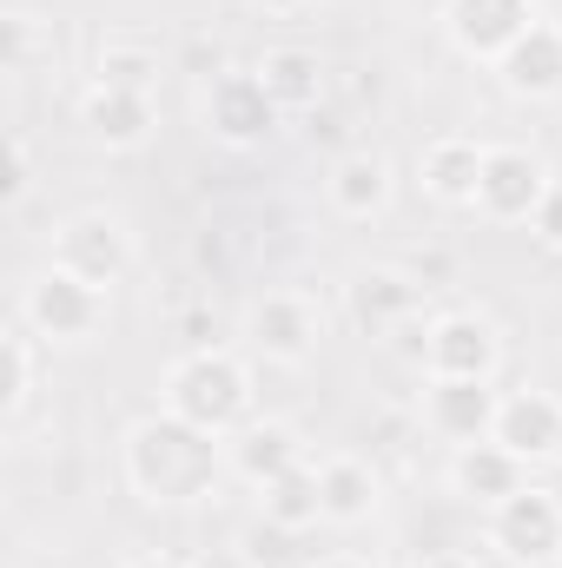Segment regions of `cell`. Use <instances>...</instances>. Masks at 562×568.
<instances>
[{"instance_id":"ba28073f","label":"cell","mask_w":562,"mask_h":568,"mask_svg":"<svg viewBox=\"0 0 562 568\" xmlns=\"http://www.w3.org/2000/svg\"><path fill=\"white\" fill-rule=\"evenodd\" d=\"M199 126L219 145H232V152H252V145H265L284 126V113L252 67H225V73H212L205 93H199Z\"/></svg>"},{"instance_id":"5bb4252c","label":"cell","mask_w":562,"mask_h":568,"mask_svg":"<svg viewBox=\"0 0 562 568\" xmlns=\"http://www.w3.org/2000/svg\"><path fill=\"white\" fill-rule=\"evenodd\" d=\"M523 483H536V469L530 463H516L496 436L490 443H463V449H450V463H443V489L463 503V509H476V516H490L503 496H516Z\"/></svg>"},{"instance_id":"d6986e66","label":"cell","mask_w":562,"mask_h":568,"mask_svg":"<svg viewBox=\"0 0 562 568\" xmlns=\"http://www.w3.org/2000/svg\"><path fill=\"white\" fill-rule=\"evenodd\" d=\"M496 80H503V93L510 100H530V106H550V100H562V27L543 13L496 67H490Z\"/></svg>"},{"instance_id":"836d02e7","label":"cell","mask_w":562,"mask_h":568,"mask_svg":"<svg viewBox=\"0 0 562 568\" xmlns=\"http://www.w3.org/2000/svg\"><path fill=\"white\" fill-rule=\"evenodd\" d=\"M543 483H550V496L562 503V463H556V469H543Z\"/></svg>"},{"instance_id":"44dd1931","label":"cell","mask_w":562,"mask_h":568,"mask_svg":"<svg viewBox=\"0 0 562 568\" xmlns=\"http://www.w3.org/2000/svg\"><path fill=\"white\" fill-rule=\"evenodd\" d=\"M252 73L265 80V93L279 100L284 120H291V113H311V106L324 100V87H331V73H324V60H318L311 47H265Z\"/></svg>"},{"instance_id":"83f0119b","label":"cell","mask_w":562,"mask_h":568,"mask_svg":"<svg viewBox=\"0 0 562 568\" xmlns=\"http://www.w3.org/2000/svg\"><path fill=\"white\" fill-rule=\"evenodd\" d=\"M530 232H536V245H543V252H562V179H556V192L543 199V212L530 219Z\"/></svg>"},{"instance_id":"7402d4cb","label":"cell","mask_w":562,"mask_h":568,"mask_svg":"<svg viewBox=\"0 0 562 568\" xmlns=\"http://www.w3.org/2000/svg\"><path fill=\"white\" fill-rule=\"evenodd\" d=\"M40 337L13 317L7 324V337H0V357H7V390H0V424H7V443L20 436L27 424V410H33V397H40Z\"/></svg>"},{"instance_id":"8992f818","label":"cell","mask_w":562,"mask_h":568,"mask_svg":"<svg viewBox=\"0 0 562 568\" xmlns=\"http://www.w3.org/2000/svg\"><path fill=\"white\" fill-rule=\"evenodd\" d=\"M556 192V172L536 145H516V140H490L483 152V179H476V219L483 225H530L543 212V199Z\"/></svg>"},{"instance_id":"3957f363","label":"cell","mask_w":562,"mask_h":568,"mask_svg":"<svg viewBox=\"0 0 562 568\" xmlns=\"http://www.w3.org/2000/svg\"><path fill=\"white\" fill-rule=\"evenodd\" d=\"M107 317H113V291L73 278V272H60V265H40L33 278L20 284V324H27L47 351H80V344H93V337L107 331Z\"/></svg>"},{"instance_id":"1f68e13d","label":"cell","mask_w":562,"mask_h":568,"mask_svg":"<svg viewBox=\"0 0 562 568\" xmlns=\"http://www.w3.org/2000/svg\"><path fill=\"white\" fill-rule=\"evenodd\" d=\"M311 568H378L371 556H351V549H338V556H318Z\"/></svg>"},{"instance_id":"2e32d148","label":"cell","mask_w":562,"mask_h":568,"mask_svg":"<svg viewBox=\"0 0 562 568\" xmlns=\"http://www.w3.org/2000/svg\"><path fill=\"white\" fill-rule=\"evenodd\" d=\"M516 463H530L536 476L562 463V397L550 390H503V410H496V429H490Z\"/></svg>"},{"instance_id":"5b68a950","label":"cell","mask_w":562,"mask_h":568,"mask_svg":"<svg viewBox=\"0 0 562 568\" xmlns=\"http://www.w3.org/2000/svg\"><path fill=\"white\" fill-rule=\"evenodd\" d=\"M483 549L503 568H562V503L550 483H523L483 516Z\"/></svg>"},{"instance_id":"6da1fadb","label":"cell","mask_w":562,"mask_h":568,"mask_svg":"<svg viewBox=\"0 0 562 568\" xmlns=\"http://www.w3.org/2000/svg\"><path fill=\"white\" fill-rule=\"evenodd\" d=\"M120 476L145 509H192L205 503L232 469H225V436L179 424L172 410H152L120 436Z\"/></svg>"},{"instance_id":"603a6c76","label":"cell","mask_w":562,"mask_h":568,"mask_svg":"<svg viewBox=\"0 0 562 568\" xmlns=\"http://www.w3.org/2000/svg\"><path fill=\"white\" fill-rule=\"evenodd\" d=\"M259 516L284 529V536H304V529H318L324 523V496H318V456L304 463V469H291L279 476L272 489H259Z\"/></svg>"},{"instance_id":"4dcf8cb0","label":"cell","mask_w":562,"mask_h":568,"mask_svg":"<svg viewBox=\"0 0 562 568\" xmlns=\"http://www.w3.org/2000/svg\"><path fill=\"white\" fill-rule=\"evenodd\" d=\"M259 13H272V20H291V13H311L318 0H252Z\"/></svg>"},{"instance_id":"f1b7e54d","label":"cell","mask_w":562,"mask_h":568,"mask_svg":"<svg viewBox=\"0 0 562 568\" xmlns=\"http://www.w3.org/2000/svg\"><path fill=\"white\" fill-rule=\"evenodd\" d=\"M411 568H483V562H476L470 549H423Z\"/></svg>"},{"instance_id":"9a60e30c","label":"cell","mask_w":562,"mask_h":568,"mask_svg":"<svg viewBox=\"0 0 562 568\" xmlns=\"http://www.w3.org/2000/svg\"><path fill=\"white\" fill-rule=\"evenodd\" d=\"M304 463H311V449H304L298 424H284V417H252L245 429L225 436V469H232L252 496L272 489V483L291 476V469H304Z\"/></svg>"},{"instance_id":"277c9868","label":"cell","mask_w":562,"mask_h":568,"mask_svg":"<svg viewBox=\"0 0 562 568\" xmlns=\"http://www.w3.org/2000/svg\"><path fill=\"white\" fill-rule=\"evenodd\" d=\"M239 337L259 364H279V371H304L324 344V304L304 291V284H272L245 304L239 317Z\"/></svg>"},{"instance_id":"f546056e","label":"cell","mask_w":562,"mask_h":568,"mask_svg":"<svg viewBox=\"0 0 562 568\" xmlns=\"http://www.w3.org/2000/svg\"><path fill=\"white\" fill-rule=\"evenodd\" d=\"M120 568H192V562H179V556H165V549H140V556H127Z\"/></svg>"},{"instance_id":"4fadbf2b","label":"cell","mask_w":562,"mask_h":568,"mask_svg":"<svg viewBox=\"0 0 562 568\" xmlns=\"http://www.w3.org/2000/svg\"><path fill=\"white\" fill-rule=\"evenodd\" d=\"M344 317L364 331V337H391L398 324L423 317V278L398 272V265H358L344 278Z\"/></svg>"},{"instance_id":"e0dca14e","label":"cell","mask_w":562,"mask_h":568,"mask_svg":"<svg viewBox=\"0 0 562 568\" xmlns=\"http://www.w3.org/2000/svg\"><path fill=\"white\" fill-rule=\"evenodd\" d=\"M80 133L100 152H140L159 133V100L152 93H120V87H87L80 93Z\"/></svg>"},{"instance_id":"d6a6232c","label":"cell","mask_w":562,"mask_h":568,"mask_svg":"<svg viewBox=\"0 0 562 568\" xmlns=\"http://www.w3.org/2000/svg\"><path fill=\"white\" fill-rule=\"evenodd\" d=\"M192 568H252L239 549H225V556H205V562H192Z\"/></svg>"},{"instance_id":"cb8c5ba5","label":"cell","mask_w":562,"mask_h":568,"mask_svg":"<svg viewBox=\"0 0 562 568\" xmlns=\"http://www.w3.org/2000/svg\"><path fill=\"white\" fill-rule=\"evenodd\" d=\"M159 47L145 40H107L93 60V87H120V93H152L159 100Z\"/></svg>"},{"instance_id":"9c48e42d","label":"cell","mask_w":562,"mask_h":568,"mask_svg":"<svg viewBox=\"0 0 562 568\" xmlns=\"http://www.w3.org/2000/svg\"><path fill=\"white\" fill-rule=\"evenodd\" d=\"M536 20L543 0H443V40L476 67H496Z\"/></svg>"},{"instance_id":"d4e9b609","label":"cell","mask_w":562,"mask_h":568,"mask_svg":"<svg viewBox=\"0 0 562 568\" xmlns=\"http://www.w3.org/2000/svg\"><path fill=\"white\" fill-rule=\"evenodd\" d=\"M53 53H60L53 20H40V13H27V7H13V13H7V73H13V80H27V73L53 67Z\"/></svg>"},{"instance_id":"484cf974","label":"cell","mask_w":562,"mask_h":568,"mask_svg":"<svg viewBox=\"0 0 562 568\" xmlns=\"http://www.w3.org/2000/svg\"><path fill=\"white\" fill-rule=\"evenodd\" d=\"M27 192H33V145L13 126V133H7V185H0V199H7V205H27Z\"/></svg>"},{"instance_id":"7c38bea8","label":"cell","mask_w":562,"mask_h":568,"mask_svg":"<svg viewBox=\"0 0 562 568\" xmlns=\"http://www.w3.org/2000/svg\"><path fill=\"white\" fill-rule=\"evenodd\" d=\"M391 199H398V165H391V152H378V145H351V152L331 159V172H324V205H331L344 225H371V219H384Z\"/></svg>"},{"instance_id":"52a82bcc","label":"cell","mask_w":562,"mask_h":568,"mask_svg":"<svg viewBox=\"0 0 562 568\" xmlns=\"http://www.w3.org/2000/svg\"><path fill=\"white\" fill-rule=\"evenodd\" d=\"M133 258H140L133 225H127L120 212H107V205H87V212H67V219L53 225V258H47V265H60V272H73V278L113 291V284L133 272Z\"/></svg>"},{"instance_id":"7a4b0ae2","label":"cell","mask_w":562,"mask_h":568,"mask_svg":"<svg viewBox=\"0 0 562 568\" xmlns=\"http://www.w3.org/2000/svg\"><path fill=\"white\" fill-rule=\"evenodd\" d=\"M159 410H172L179 424L205 429V436H232L259 417V371L232 344H192L185 357L165 364Z\"/></svg>"},{"instance_id":"8fae6325","label":"cell","mask_w":562,"mask_h":568,"mask_svg":"<svg viewBox=\"0 0 562 568\" xmlns=\"http://www.w3.org/2000/svg\"><path fill=\"white\" fill-rule=\"evenodd\" d=\"M503 371V331L490 311H436L430 317V351H423V377H483L496 384Z\"/></svg>"},{"instance_id":"30bf717a","label":"cell","mask_w":562,"mask_h":568,"mask_svg":"<svg viewBox=\"0 0 562 568\" xmlns=\"http://www.w3.org/2000/svg\"><path fill=\"white\" fill-rule=\"evenodd\" d=\"M496 410H503V390L483 384V377H423L418 424H423V436H436V443H450V449L490 443Z\"/></svg>"},{"instance_id":"ffe728a7","label":"cell","mask_w":562,"mask_h":568,"mask_svg":"<svg viewBox=\"0 0 562 568\" xmlns=\"http://www.w3.org/2000/svg\"><path fill=\"white\" fill-rule=\"evenodd\" d=\"M483 152H490V140H476V133H436V140L418 152L423 199L470 212V205H476V179H483Z\"/></svg>"},{"instance_id":"4316f807","label":"cell","mask_w":562,"mask_h":568,"mask_svg":"<svg viewBox=\"0 0 562 568\" xmlns=\"http://www.w3.org/2000/svg\"><path fill=\"white\" fill-rule=\"evenodd\" d=\"M284 542H291V536H284V529H272V523L259 516L252 529H239V542H232V549H239V556H245L252 568H272V562L284 556Z\"/></svg>"},{"instance_id":"ac0fdd59","label":"cell","mask_w":562,"mask_h":568,"mask_svg":"<svg viewBox=\"0 0 562 568\" xmlns=\"http://www.w3.org/2000/svg\"><path fill=\"white\" fill-rule=\"evenodd\" d=\"M318 496H324V529H364L384 509V476L358 449L318 456Z\"/></svg>"}]
</instances>
